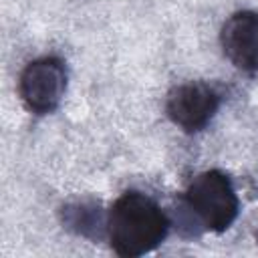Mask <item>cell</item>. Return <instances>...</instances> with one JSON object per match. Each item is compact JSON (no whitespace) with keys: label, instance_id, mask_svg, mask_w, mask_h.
Returning <instances> with one entry per match:
<instances>
[{"label":"cell","instance_id":"obj_5","mask_svg":"<svg viewBox=\"0 0 258 258\" xmlns=\"http://www.w3.org/2000/svg\"><path fill=\"white\" fill-rule=\"evenodd\" d=\"M220 44L226 58L240 71L258 69V12H234L222 26Z\"/></svg>","mask_w":258,"mask_h":258},{"label":"cell","instance_id":"obj_3","mask_svg":"<svg viewBox=\"0 0 258 258\" xmlns=\"http://www.w3.org/2000/svg\"><path fill=\"white\" fill-rule=\"evenodd\" d=\"M67 91V67L58 56H40L24 67L18 81V95L34 115L52 113Z\"/></svg>","mask_w":258,"mask_h":258},{"label":"cell","instance_id":"obj_1","mask_svg":"<svg viewBox=\"0 0 258 258\" xmlns=\"http://www.w3.org/2000/svg\"><path fill=\"white\" fill-rule=\"evenodd\" d=\"M169 232V220L155 200L129 189L121 194L107 214V236L115 254L137 258L155 250Z\"/></svg>","mask_w":258,"mask_h":258},{"label":"cell","instance_id":"obj_2","mask_svg":"<svg viewBox=\"0 0 258 258\" xmlns=\"http://www.w3.org/2000/svg\"><path fill=\"white\" fill-rule=\"evenodd\" d=\"M185 202L210 232L228 230L240 210L232 181L220 169L196 175L185 189Z\"/></svg>","mask_w":258,"mask_h":258},{"label":"cell","instance_id":"obj_4","mask_svg":"<svg viewBox=\"0 0 258 258\" xmlns=\"http://www.w3.org/2000/svg\"><path fill=\"white\" fill-rule=\"evenodd\" d=\"M220 107L218 93L206 83H183L169 91L165 113L185 133L202 131Z\"/></svg>","mask_w":258,"mask_h":258}]
</instances>
